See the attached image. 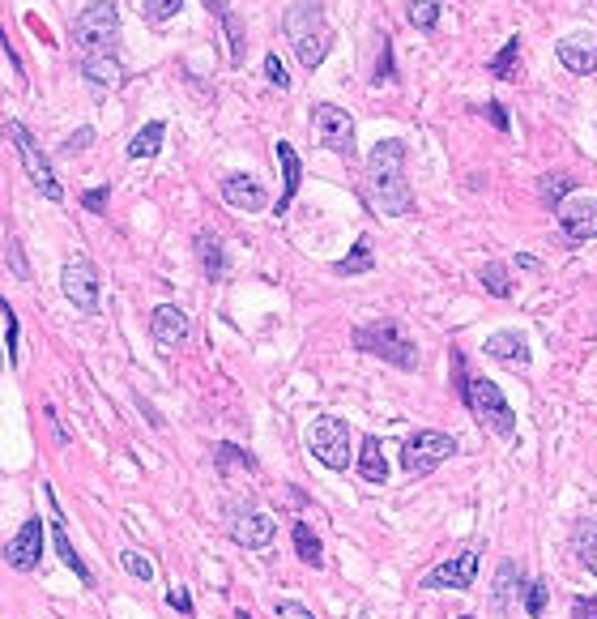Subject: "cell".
<instances>
[{
	"instance_id": "4dcf8cb0",
	"label": "cell",
	"mask_w": 597,
	"mask_h": 619,
	"mask_svg": "<svg viewBox=\"0 0 597 619\" xmlns=\"http://www.w3.org/2000/svg\"><path fill=\"white\" fill-rule=\"evenodd\" d=\"M0 312H5V355H9L13 368H18L22 363V329H18V312L9 308L5 295H0Z\"/></svg>"
},
{
	"instance_id": "f35d334b",
	"label": "cell",
	"mask_w": 597,
	"mask_h": 619,
	"mask_svg": "<svg viewBox=\"0 0 597 619\" xmlns=\"http://www.w3.org/2000/svg\"><path fill=\"white\" fill-rule=\"evenodd\" d=\"M393 47H389V39H380V65H376V82H393Z\"/></svg>"
},
{
	"instance_id": "e575fe53",
	"label": "cell",
	"mask_w": 597,
	"mask_h": 619,
	"mask_svg": "<svg viewBox=\"0 0 597 619\" xmlns=\"http://www.w3.org/2000/svg\"><path fill=\"white\" fill-rule=\"evenodd\" d=\"M482 287H487V295H495V299H508L512 295V282H508V269L499 265V261H491V265H482Z\"/></svg>"
},
{
	"instance_id": "d4e9b609",
	"label": "cell",
	"mask_w": 597,
	"mask_h": 619,
	"mask_svg": "<svg viewBox=\"0 0 597 619\" xmlns=\"http://www.w3.org/2000/svg\"><path fill=\"white\" fill-rule=\"evenodd\" d=\"M290 538H295V551H299L303 564H308V568H325V547H320V538H316V530L308 526V521H295Z\"/></svg>"
},
{
	"instance_id": "484cf974",
	"label": "cell",
	"mask_w": 597,
	"mask_h": 619,
	"mask_svg": "<svg viewBox=\"0 0 597 619\" xmlns=\"http://www.w3.org/2000/svg\"><path fill=\"white\" fill-rule=\"evenodd\" d=\"M371 265H376V257H371V240H367V235H359L354 248H350V257L333 265V278H359V274H367Z\"/></svg>"
},
{
	"instance_id": "6da1fadb",
	"label": "cell",
	"mask_w": 597,
	"mask_h": 619,
	"mask_svg": "<svg viewBox=\"0 0 597 619\" xmlns=\"http://www.w3.org/2000/svg\"><path fill=\"white\" fill-rule=\"evenodd\" d=\"M367 201L389 218L414 210V193L406 180V146L397 137L376 141L367 154Z\"/></svg>"
},
{
	"instance_id": "f546056e",
	"label": "cell",
	"mask_w": 597,
	"mask_h": 619,
	"mask_svg": "<svg viewBox=\"0 0 597 619\" xmlns=\"http://www.w3.org/2000/svg\"><path fill=\"white\" fill-rule=\"evenodd\" d=\"M516 60H521V35H512L504 47L495 52V60H491V73L499 77V82H512L516 77Z\"/></svg>"
},
{
	"instance_id": "7402d4cb",
	"label": "cell",
	"mask_w": 597,
	"mask_h": 619,
	"mask_svg": "<svg viewBox=\"0 0 597 619\" xmlns=\"http://www.w3.org/2000/svg\"><path fill=\"white\" fill-rule=\"evenodd\" d=\"M192 244H197V257H201V269H205L209 282L227 278V248H222V240H218L214 231H201Z\"/></svg>"
},
{
	"instance_id": "7c38bea8",
	"label": "cell",
	"mask_w": 597,
	"mask_h": 619,
	"mask_svg": "<svg viewBox=\"0 0 597 619\" xmlns=\"http://www.w3.org/2000/svg\"><path fill=\"white\" fill-rule=\"evenodd\" d=\"M312 124H316V141H320V146H325V150H337L342 158H354V120L346 116L342 107L316 103Z\"/></svg>"
},
{
	"instance_id": "f6af8a7d",
	"label": "cell",
	"mask_w": 597,
	"mask_h": 619,
	"mask_svg": "<svg viewBox=\"0 0 597 619\" xmlns=\"http://www.w3.org/2000/svg\"><path fill=\"white\" fill-rule=\"evenodd\" d=\"M572 619H597V598H576L572 602Z\"/></svg>"
},
{
	"instance_id": "ac0fdd59",
	"label": "cell",
	"mask_w": 597,
	"mask_h": 619,
	"mask_svg": "<svg viewBox=\"0 0 597 619\" xmlns=\"http://www.w3.org/2000/svg\"><path fill=\"white\" fill-rule=\"evenodd\" d=\"M559 65L568 73H597V35H568L555 47Z\"/></svg>"
},
{
	"instance_id": "bcb514c9",
	"label": "cell",
	"mask_w": 597,
	"mask_h": 619,
	"mask_svg": "<svg viewBox=\"0 0 597 619\" xmlns=\"http://www.w3.org/2000/svg\"><path fill=\"white\" fill-rule=\"evenodd\" d=\"M167 602H171V607L180 611V615H188V611H192V598H188V590H184V585H175V590L167 594Z\"/></svg>"
},
{
	"instance_id": "5bb4252c",
	"label": "cell",
	"mask_w": 597,
	"mask_h": 619,
	"mask_svg": "<svg viewBox=\"0 0 597 619\" xmlns=\"http://www.w3.org/2000/svg\"><path fill=\"white\" fill-rule=\"evenodd\" d=\"M43 560V521L39 517H26V526L9 538L5 547V564L13 573H35Z\"/></svg>"
},
{
	"instance_id": "9c48e42d",
	"label": "cell",
	"mask_w": 597,
	"mask_h": 619,
	"mask_svg": "<svg viewBox=\"0 0 597 619\" xmlns=\"http://www.w3.org/2000/svg\"><path fill=\"white\" fill-rule=\"evenodd\" d=\"M227 530H231V543H239L244 551H269L273 538H278L273 517L261 513L256 504H235V509H227Z\"/></svg>"
},
{
	"instance_id": "44dd1931",
	"label": "cell",
	"mask_w": 597,
	"mask_h": 619,
	"mask_svg": "<svg viewBox=\"0 0 597 619\" xmlns=\"http://www.w3.org/2000/svg\"><path fill=\"white\" fill-rule=\"evenodd\" d=\"M359 479L363 483H389V457H384V444L376 436H363L359 444Z\"/></svg>"
},
{
	"instance_id": "2e32d148",
	"label": "cell",
	"mask_w": 597,
	"mask_h": 619,
	"mask_svg": "<svg viewBox=\"0 0 597 619\" xmlns=\"http://www.w3.org/2000/svg\"><path fill=\"white\" fill-rule=\"evenodd\" d=\"M222 197H227L231 210H244V214H265L269 210L265 184L256 176H244V171H235V176L222 180Z\"/></svg>"
},
{
	"instance_id": "5b68a950",
	"label": "cell",
	"mask_w": 597,
	"mask_h": 619,
	"mask_svg": "<svg viewBox=\"0 0 597 619\" xmlns=\"http://www.w3.org/2000/svg\"><path fill=\"white\" fill-rule=\"evenodd\" d=\"M73 43H77V56H116V43H120V9L111 0H94L77 13L73 22Z\"/></svg>"
},
{
	"instance_id": "9a60e30c",
	"label": "cell",
	"mask_w": 597,
	"mask_h": 619,
	"mask_svg": "<svg viewBox=\"0 0 597 619\" xmlns=\"http://www.w3.org/2000/svg\"><path fill=\"white\" fill-rule=\"evenodd\" d=\"M43 496H47V504H52V547H56V555H60V564L69 568V573H73L77 581H82V585H94L86 560H82V555L73 551V543H69V530H64V513H60L56 487H52V483H43Z\"/></svg>"
},
{
	"instance_id": "681fc988",
	"label": "cell",
	"mask_w": 597,
	"mask_h": 619,
	"mask_svg": "<svg viewBox=\"0 0 597 619\" xmlns=\"http://www.w3.org/2000/svg\"><path fill=\"white\" fill-rule=\"evenodd\" d=\"M516 269H542V261L529 257V252H521V257H516Z\"/></svg>"
},
{
	"instance_id": "4fadbf2b",
	"label": "cell",
	"mask_w": 597,
	"mask_h": 619,
	"mask_svg": "<svg viewBox=\"0 0 597 619\" xmlns=\"http://www.w3.org/2000/svg\"><path fill=\"white\" fill-rule=\"evenodd\" d=\"M559 231L568 235L572 244H589L597 240V201L593 197H568V201H559Z\"/></svg>"
},
{
	"instance_id": "7bdbcfd3",
	"label": "cell",
	"mask_w": 597,
	"mask_h": 619,
	"mask_svg": "<svg viewBox=\"0 0 597 619\" xmlns=\"http://www.w3.org/2000/svg\"><path fill=\"white\" fill-rule=\"evenodd\" d=\"M107 201H111V188H94V193H86V197H82V210H90V214H103V210H107Z\"/></svg>"
},
{
	"instance_id": "ba28073f",
	"label": "cell",
	"mask_w": 597,
	"mask_h": 619,
	"mask_svg": "<svg viewBox=\"0 0 597 619\" xmlns=\"http://www.w3.org/2000/svg\"><path fill=\"white\" fill-rule=\"evenodd\" d=\"M308 449L325 470L342 474L350 466V423L337 419V415H320L308 427Z\"/></svg>"
},
{
	"instance_id": "836d02e7",
	"label": "cell",
	"mask_w": 597,
	"mask_h": 619,
	"mask_svg": "<svg viewBox=\"0 0 597 619\" xmlns=\"http://www.w3.org/2000/svg\"><path fill=\"white\" fill-rule=\"evenodd\" d=\"M521 598H525V615L529 619H542L546 615V602H551V590H546V581H525L521 585Z\"/></svg>"
},
{
	"instance_id": "8fae6325",
	"label": "cell",
	"mask_w": 597,
	"mask_h": 619,
	"mask_svg": "<svg viewBox=\"0 0 597 619\" xmlns=\"http://www.w3.org/2000/svg\"><path fill=\"white\" fill-rule=\"evenodd\" d=\"M478 564H482V551L478 547H465V551L453 555V560L435 564L418 585H423V590H470L474 577H478Z\"/></svg>"
},
{
	"instance_id": "7dc6e473",
	"label": "cell",
	"mask_w": 597,
	"mask_h": 619,
	"mask_svg": "<svg viewBox=\"0 0 597 619\" xmlns=\"http://www.w3.org/2000/svg\"><path fill=\"white\" fill-rule=\"evenodd\" d=\"M9 261H13V269H18L22 278H30V265L22 261V252H18V240H9Z\"/></svg>"
},
{
	"instance_id": "cb8c5ba5",
	"label": "cell",
	"mask_w": 597,
	"mask_h": 619,
	"mask_svg": "<svg viewBox=\"0 0 597 619\" xmlns=\"http://www.w3.org/2000/svg\"><path fill=\"white\" fill-rule=\"evenodd\" d=\"M572 551H576V560L597 577V521H593V517H580V521H576V530H572Z\"/></svg>"
},
{
	"instance_id": "d6986e66",
	"label": "cell",
	"mask_w": 597,
	"mask_h": 619,
	"mask_svg": "<svg viewBox=\"0 0 597 619\" xmlns=\"http://www.w3.org/2000/svg\"><path fill=\"white\" fill-rule=\"evenodd\" d=\"M487 355L499 363H512V368H529V338L521 329H499L487 338Z\"/></svg>"
},
{
	"instance_id": "ee69618b",
	"label": "cell",
	"mask_w": 597,
	"mask_h": 619,
	"mask_svg": "<svg viewBox=\"0 0 597 619\" xmlns=\"http://www.w3.org/2000/svg\"><path fill=\"white\" fill-rule=\"evenodd\" d=\"M278 615H282V619H316V615L303 607V602H295V598H282V602H278Z\"/></svg>"
},
{
	"instance_id": "816d5d0a",
	"label": "cell",
	"mask_w": 597,
	"mask_h": 619,
	"mask_svg": "<svg viewBox=\"0 0 597 619\" xmlns=\"http://www.w3.org/2000/svg\"><path fill=\"white\" fill-rule=\"evenodd\" d=\"M0 368H5V359H0Z\"/></svg>"
},
{
	"instance_id": "ab89813d",
	"label": "cell",
	"mask_w": 597,
	"mask_h": 619,
	"mask_svg": "<svg viewBox=\"0 0 597 619\" xmlns=\"http://www.w3.org/2000/svg\"><path fill=\"white\" fill-rule=\"evenodd\" d=\"M482 116H487V120L495 124V129H499V133H508V129H512V120H508V111H504V103H495V99H491V103H482Z\"/></svg>"
},
{
	"instance_id": "b9f144b4",
	"label": "cell",
	"mask_w": 597,
	"mask_h": 619,
	"mask_svg": "<svg viewBox=\"0 0 597 619\" xmlns=\"http://www.w3.org/2000/svg\"><path fill=\"white\" fill-rule=\"evenodd\" d=\"M90 141H94V129H90V124H86V129H77L69 141H64V150L60 154H82L86 146H90Z\"/></svg>"
},
{
	"instance_id": "30bf717a",
	"label": "cell",
	"mask_w": 597,
	"mask_h": 619,
	"mask_svg": "<svg viewBox=\"0 0 597 619\" xmlns=\"http://www.w3.org/2000/svg\"><path fill=\"white\" fill-rule=\"evenodd\" d=\"M60 291L69 295V304L77 312H99V269H94V261L73 252L60 269Z\"/></svg>"
},
{
	"instance_id": "74e56055",
	"label": "cell",
	"mask_w": 597,
	"mask_h": 619,
	"mask_svg": "<svg viewBox=\"0 0 597 619\" xmlns=\"http://www.w3.org/2000/svg\"><path fill=\"white\" fill-rule=\"evenodd\" d=\"M180 9H184V0H145V22H150V26H163V22H171Z\"/></svg>"
},
{
	"instance_id": "e0dca14e",
	"label": "cell",
	"mask_w": 597,
	"mask_h": 619,
	"mask_svg": "<svg viewBox=\"0 0 597 619\" xmlns=\"http://www.w3.org/2000/svg\"><path fill=\"white\" fill-rule=\"evenodd\" d=\"M150 338L158 346H184L192 338V321H188V312L184 308H175V304H158L150 312Z\"/></svg>"
},
{
	"instance_id": "ffe728a7",
	"label": "cell",
	"mask_w": 597,
	"mask_h": 619,
	"mask_svg": "<svg viewBox=\"0 0 597 619\" xmlns=\"http://www.w3.org/2000/svg\"><path fill=\"white\" fill-rule=\"evenodd\" d=\"M82 77L94 90H116L124 82V65H120V56H86Z\"/></svg>"
},
{
	"instance_id": "c3c4849f",
	"label": "cell",
	"mask_w": 597,
	"mask_h": 619,
	"mask_svg": "<svg viewBox=\"0 0 597 619\" xmlns=\"http://www.w3.org/2000/svg\"><path fill=\"white\" fill-rule=\"evenodd\" d=\"M43 415L52 419V432H56V440H60V444H69V432H64V423H60V415H56V406H47Z\"/></svg>"
},
{
	"instance_id": "d6a6232c",
	"label": "cell",
	"mask_w": 597,
	"mask_h": 619,
	"mask_svg": "<svg viewBox=\"0 0 597 619\" xmlns=\"http://www.w3.org/2000/svg\"><path fill=\"white\" fill-rule=\"evenodd\" d=\"M538 193H542V201L551 205V210H559V201H568V193H572V176H563V171H551V176H542Z\"/></svg>"
},
{
	"instance_id": "f1b7e54d",
	"label": "cell",
	"mask_w": 597,
	"mask_h": 619,
	"mask_svg": "<svg viewBox=\"0 0 597 619\" xmlns=\"http://www.w3.org/2000/svg\"><path fill=\"white\" fill-rule=\"evenodd\" d=\"M209 9L218 13V22H222V30H227V43H231V60L239 65V60H244V22L235 18V13L222 5V0H209Z\"/></svg>"
},
{
	"instance_id": "f907efd6",
	"label": "cell",
	"mask_w": 597,
	"mask_h": 619,
	"mask_svg": "<svg viewBox=\"0 0 597 619\" xmlns=\"http://www.w3.org/2000/svg\"><path fill=\"white\" fill-rule=\"evenodd\" d=\"M235 619H252V615L248 611H235Z\"/></svg>"
},
{
	"instance_id": "60d3db41",
	"label": "cell",
	"mask_w": 597,
	"mask_h": 619,
	"mask_svg": "<svg viewBox=\"0 0 597 619\" xmlns=\"http://www.w3.org/2000/svg\"><path fill=\"white\" fill-rule=\"evenodd\" d=\"M265 73H269V82L278 86V90H286V86H290V73L282 69V60H278V56H265Z\"/></svg>"
},
{
	"instance_id": "3957f363",
	"label": "cell",
	"mask_w": 597,
	"mask_h": 619,
	"mask_svg": "<svg viewBox=\"0 0 597 619\" xmlns=\"http://www.w3.org/2000/svg\"><path fill=\"white\" fill-rule=\"evenodd\" d=\"M282 30H286V39L295 47L303 69H320L325 56L333 52V30L325 22V5H320V0H295L282 18Z\"/></svg>"
},
{
	"instance_id": "8992f818",
	"label": "cell",
	"mask_w": 597,
	"mask_h": 619,
	"mask_svg": "<svg viewBox=\"0 0 597 619\" xmlns=\"http://www.w3.org/2000/svg\"><path fill=\"white\" fill-rule=\"evenodd\" d=\"M5 133H9L13 150H18V158H22V167H26L30 184L39 188V197H47V201H60V197H64V188H60V180H56L52 163H47V154L39 150L35 133H30V129H22L18 120H5Z\"/></svg>"
},
{
	"instance_id": "8d00e7d4",
	"label": "cell",
	"mask_w": 597,
	"mask_h": 619,
	"mask_svg": "<svg viewBox=\"0 0 597 619\" xmlns=\"http://www.w3.org/2000/svg\"><path fill=\"white\" fill-rule=\"evenodd\" d=\"M120 568H124L128 577H137V581H154V564L145 560L141 551H133V547H128V551H120Z\"/></svg>"
},
{
	"instance_id": "4316f807",
	"label": "cell",
	"mask_w": 597,
	"mask_h": 619,
	"mask_svg": "<svg viewBox=\"0 0 597 619\" xmlns=\"http://www.w3.org/2000/svg\"><path fill=\"white\" fill-rule=\"evenodd\" d=\"M214 462H218V470L222 474H231V470H261V462H256V453H248V449H239V444H218L214 449Z\"/></svg>"
},
{
	"instance_id": "52a82bcc",
	"label": "cell",
	"mask_w": 597,
	"mask_h": 619,
	"mask_svg": "<svg viewBox=\"0 0 597 619\" xmlns=\"http://www.w3.org/2000/svg\"><path fill=\"white\" fill-rule=\"evenodd\" d=\"M448 457H457V440L448 432H435V427H423V432H414L401 444V470L414 474V479H423L435 466H444Z\"/></svg>"
},
{
	"instance_id": "603a6c76",
	"label": "cell",
	"mask_w": 597,
	"mask_h": 619,
	"mask_svg": "<svg viewBox=\"0 0 597 619\" xmlns=\"http://www.w3.org/2000/svg\"><path fill=\"white\" fill-rule=\"evenodd\" d=\"M278 158H282V201H278V210H273V214H286L290 201H295V193H299L303 163H299V154H295V146H290V141H278Z\"/></svg>"
},
{
	"instance_id": "1f68e13d",
	"label": "cell",
	"mask_w": 597,
	"mask_h": 619,
	"mask_svg": "<svg viewBox=\"0 0 597 619\" xmlns=\"http://www.w3.org/2000/svg\"><path fill=\"white\" fill-rule=\"evenodd\" d=\"M512 590H521V585H516V564H512V560H504V564H499V573H495V594H491V607H495V611H508V598H512Z\"/></svg>"
},
{
	"instance_id": "7a4b0ae2",
	"label": "cell",
	"mask_w": 597,
	"mask_h": 619,
	"mask_svg": "<svg viewBox=\"0 0 597 619\" xmlns=\"http://www.w3.org/2000/svg\"><path fill=\"white\" fill-rule=\"evenodd\" d=\"M453 372H457V393H461L465 410H470L482 427H491L495 436L508 440L516 432V415H512L508 398H504V389H499L495 380H487V376H470V372H465V355L461 351H453Z\"/></svg>"
},
{
	"instance_id": "83f0119b",
	"label": "cell",
	"mask_w": 597,
	"mask_h": 619,
	"mask_svg": "<svg viewBox=\"0 0 597 619\" xmlns=\"http://www.w3.org/2000/svg\"><path fill=\"white\" fill-rule=\"evenodd\" d=\"M163 137H167L163 120H150L133 141H128V158H154L158 150H163Z\"/></svg>"
},
{
	"instance_id": "d590c367",
	"label": "cell",
	"mask_w": 597,
	"mask_h": 619,
	"mask_svg": "<svg viewBox=\"0 0 597 619\" xmlns=\"http://www.w3.org/2000/svg\"><path fill=\"white\" fill-rule=\"evenodd\" d=\"M406 18L418 30H435V22H440V0H410Z\"/></svg>"
},
{
	"instance_id": "277c9868",
	"label": "cell",
	"mask_w": 597,
	"mask_h": 619,
	"mask_svg": "<svg viewBox=\"0 0 597 619\" xmlns=\"http://www.w3.org/2000/svg\"><path fill=\"white\" fill-rule=\"evenodd\" d=\"M350 342H354V351L376 355V359L393 363V368H401V372H418V346H414V338L397 321L359 325V329L350 333Z\"/></svg>"
}]
</instances>
